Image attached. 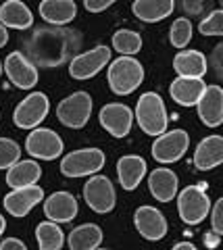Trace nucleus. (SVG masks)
Returning a JSON list of instances; mask_svg holds the SVG:
<instances>
[{"mask_svg":"<svg viewBox=\"0 0 223 250\" xmlns=\"http://www.w3.org/2000/svg\"><path fill=\"white\" fill-rule=\"evenodd\" d=\"M111 48L109 46H94L86 52H80L71 62H69V75L73 80H92L94 75H98L104 67H109L111 62Z\"/></svg>","mask_w":223,"mask_h":250,"instance_id":"9b49d317","label":"nucleus"},{"mask_svg":"<svg viewBox=\"0 0 223 250\" xmlns=\"http://www.w3.org/2000/svg\"><path fill=\"white\" fill-rule=\"evenodd\" d=\"M98 123L113 138H125L134 127V111L123 103H109L98 113Z\"/></svg>","mask_w":223,"mask_h":250,"instance_id":"f8f14e48","label":"nucleus"},{"mask_svg":"<svg viewBox=\"0 0 223 250\" xmlns=\"http://www.w3.org/2000/svg\"><path fill=\"white\" fill-rule=\"evenodd\" d=\"M0 250H27V246L19 238H4L0 242Z\"/></svg>","mask_w":223,"mask_h":250,"instance_id":"e433bc0d","label":"nucleus"},{"mask_svg":"<svg viewBox=\"0 0 223 250\" xmlns=\"http://www.w3.org/2000/svg\"><path fill=\"white\" fill-rule=\"evenodd\" d=\"M213 0H180L182 11L186 13V17H204L211 13Z\"/></svg>","mask_w":223,"mask_h":250,"instance_id":"473e14b6","label":"nucleus"},{"mask_svg":"<svg viewBox=\"0 0 223 250\" xmlns=\"http://www.w3.org/2000/svg\"><path fill=\"white\" fill-rule=\"evenodd\" d=\"M192 34H194V23L188 17H178L171 23V29H169V42L178 50H183L190 44Z\"/></svg>","mask_w":223,"mask_h":250,"instance_id":"c756f323","label":"nucleus"},{"mask_svg":"<svg viewBox=\"0 0 223 250\" xmlns=\"http://www.w3.org/2000/svg\"><path fill=\"white\" fill-rule=\"evenodd\" d=\"M102 238H104V233L101 229V225L83 223L69 231L67 246L69 250H96V248H101Z\"/></svg>","mask_w":223,"mask_h":250,"instance_id":"bb28decb","label":"nucleus"},{"mask_svg":"<svg viewBox=\"0 0 223 250\" xmlns=\"http://www.w3.org/2000/svg\"><path fill=\"white\" fill-rule=\"evenodd\" d=\"M106 82L113 94L117 96H127L136 92L144 82V67L142 62L134 57H119L109 62L106 71Z\"/></svg>","mask_w":223,"mask_h":250,"instance_id":"7ed1b4c3","label":"nucleus"},{"mask_svg":"<svg viewBox=\"0 0 223 250\" xmlns=\"http://www.w3.org/2000/svg\"><path fill=\"white\" fill-rule=\"evenodd\" d=\"M21 161V146L11 138H0V171L11 169Z\"/></svg>","mask_w":223,"mask_h":250,"instance_id":"7c9ffc66","label":"nucleus"},{"mask_svg":"<svg viewBox=\"0 0 223 250\" xmlns=\"http://www.w3.org/2000/svg\"><path fill=\"white\" fill-rule=\"evenodd\" d=\"M104 152L101 148H80L67 152L61 159V173L65 177H83L96 175L104 167Z\"/></svg>","mask_w":223,"mask_h":250,"instance_id":"39448f33","label":"nucleus"},{"mask_svg":"<svg viewBox=\"0 0 223 250\" xmlns=\"http://www.w3.org/2000/svg\"><path fill=\"white\" fill-rule=\"evenodd\" d=\"M0 23L11 29H29L34 25V13L21 0H6L0 4Z\"/></svg>","mask_w":223,"mask_h":250,"instance_id":"393cba45","label":"nucleus"},{"mask_svg":"<svg viewBox=\"0 0 223 250\" xmlns=\"http://www.w3.org/2000/svg\"><path fill=\"white\" fill-rule=\"evenodd\" d=\"M44 202V190L40 186H27V188H17V190L9 192L2 200V207L6 208V213L13 217H25L29 215L36 205Z\"/></svg>","mask_w":223,"mask_h":250,"instance_id":"dca6fc26","label":"nucleus"},{"mask_svg":"<svg viewBox=\"0 0 223 250\" xmlns=\"http://www.w3.org/2000/svg\"><path fill=\"white\" fill-rule=\"evenodd\" d=\"M96 250H111V248H96Z\"/></svg>","mask_w":223,"mask_h":250,"instance_id":"79ce46f5","label":"nucleus"},{"mask_svg":"<svg viewBox=\"0 0 223 250\" xmlns=\"http://www.w3.org/2000/svg\"><path fill=\"white\" fill-rule=\"evenodd\" d=\"M2 73H4V62L0 61V75H2Z\"/></svg>","mask_w":223,"mask_h":250,"instance_id":"a19ab883","label":"nucleus"},{"mask_svg":"<svg viewBox=\"0 0 223 250\" xmlns=\"http://www.w3.org/2000/svg\"><path fill=\"white\" fill-rule=\"evenodd\" d=\"M36 242L40 250H61L65 246V233L55 221H42L36 228Z\"/></svg>","mask_w":223,"mask_h":250,"instance_id":"cd10ccee","label":"nucleus"},{"mask_svg":"<svg viewBox=\"0 0 223 250\" xmlns=\"http://www.w3.org/2000/svg\"><path fill=\"white\" fill-rule=\"evenodd\" d=\"M134 225L138 233L148 240V242H159L167 236V229H169V223L165 215L161 213L159 208L155 207H148V205H142L136 208L134 213Z\"/></svg>","mask_w":223,"mask_h":250,"instance_id":"4468645a","label":"nucleus"},{"mask_svg":"<svg viewBox=\"0 0 223 250\" xmlns=\"http://www.w3.org/2000/svg\"><path fill=\"white\" fill-rule=\"evenodd\" d=\"M134 117H136V123L140 125V129L146 136L159 138L161 134L167 131V125H169L167 106H165V100L161 98V94L157 92H144L138 98Z\"/></svg>","mask_w":223,"mask_h":250,"instance_id":"f03ea898","label":"nucleus"},{"mask_svg":"<svg viewBox=\"0 0 223 250\" xmlns=\"http://www.w3.org/2000/svg\"><path fill=\"white\" fill-rule=\"evenodd\" d=\"M50 100L44 92H32L13 111V123L19 129H36L48 117Z\"/></svg>","mask_w":223,"mask_h":250,"instance_id":"1a4fd4ad","label":"nucleus"},{"mask_svg":"<svg viewBox=\"0 0 223 250\" xmlns=\"http://www.w3.org/2000/svg\"><path fill=\"white\" fill-rule=\"evenodd\" d=\"M83 200L86 205L98 215L111 213L117 205V190L111 177L106 175H90V179L83 184Z\"/></svg>","mask_w":223,"mask_h":250,"instance_id":"0eeeda50","label":"nucleus"},{"mask_svg":"<svg viewBox=\"0 0 223 250\" xmlns=\"http://www.w3.org/2000/svg\"><path fill=\"white\" fill-rule=\"evenodd\" d=\"M219 2H221V9H223V0H219Z\"/></svg>","mask_w":223,"mask_h":250,"instance_id":"37998d69","label":"nucleus"},{"mask_svg":"<svg viewBox=\"0 0 223 250\" xmlns=\"http://www.w3.org/2000/svg\"><path fill=\"white\" fill-rule=\"evenodd\" d=\"M115 2H117V0H83V9L88 13H102Z\"/></svg>","mask_w":223,"mask_h":250,"instance_id":"c9c22d12","label":"nucleus"},{"mask_svg":"<svg viewBox=\"0 0 223 250\" xmlns=\"http://www.w3.org/2000/svg\"><path fill=\"white\" fill-rule=\"evenodd\" d=\"M209 67L213 69V73L217 75V80L223 82V42H219L213 48L211 57H209Z\"/></svg>","mask_w":223,"mask_h":250,"instance_id":"f704fd0d","label":"nucleus"},{"mask_svg":"<svg viewBox=\"0 0 223 250\" xmlns=\"http://www.w3.org/2000/svg\"><path fill=\"white\" fill-rule=\"evenodd\" d=\"M173 71L180 77H203L209 71V59L201 50L183 48L173 57Z\"/></svg>","mask_w":223,"mask_h":250,"instance_id":"4be33fe9","label":"nucleus"},{"mask_svg":"<svg viewBox=\"0 0 223 250\" xmlns=\"http://www.w3.org/2000/svg\"><path fill=\"white\" fill-rule=\"evenodd\" d=\"M80 213L78 198L71 192L59 190L55 194H50L48 198H44V215L48 221L55 223H69L73 221Z\"/></svg>","mask_w":223,"mask_h":250,"instance_id":"2eb2a0df","label":"nucleus"},{"mask_svg":"<svg viewBox=\"0 0 223 250\" xmlns=\"http://www.w3.org/2000/svg\"><path fill=\"white\" fill-rule=\"evenodd\" d=\"M211 198L201 186H186L178 192V215L186 225H201L211 215Z\"/></svg>","mask_w":223,"mask_h":250,"instance_id":"20e7f679","label":"nucleus"},{"mask_svg":"<svg viewBox=\"0 0 223 250\" xmlns=\"http://www.w3.org/2000/svg\"><path fill=\"white\" fill-rule=\"evenodd\" d=\"M198 119L206 127H219L223 125V88L217 83L206 85L201 103L196 104Z\"/></svg>","mask_w":223,"mask_h":250,"instance_id":"f3484780","label":"nucleus"},{"mask_svg":"<svg viewBox=\"0 0 223 250\" xmlns=\"http://www.w3.org/2000/svg\"><path fill=\"white\" fill-rule=\"evenodd\" d=\"M148 171V165L140 154H125L117 161V179L119 186L127 192H134Z\"/></svg>","mask_w":223,"mask_h":250,"instance_id":"aec40b11","label":"nucleus"},{"mask_svg":"<svg viewBox=\"0 0 223 250\" xmlns=\"http://www.w3.org/2000/svg\"><path fill=\"white\" fill-rule=\"evenodd\" d=\"M175 11V0H134L132 13L142 23H159Z\"/></svg>","mask_w":223,"mask_h":250,"instance_id":"b1692460","label":"nucleus"},{"mask_svg":"<svg viewBox=\"0 0 223 250\" xmlns=\"http://www.w3.org/2000/svg\"><path fill=\"white\" fill-rule=\"evenodd\" d=\"M4 73L19 90H34L38 83V67L27 59L25 52H11L4 59Z\"/></svg>","mask_w":223,"mask_h":250,"instance_id":"ddd939ff","label":"nucleus"},{"mask_svg":"<svg viewBox=\"0 0 223 250\" xmlns=\"http://www.w3.org/2000/svg\"><path fill=\"white\" fill-rule=\"evenodd\" d=\"M148 190L159 202H171L178 198L180 192V179L178 173L167 167H157L150 171L148 175Z\"/></svg>","mask_w":223,"mask_h":250,"instance_id":"6ab92c4d","label":"nucleus"},{"mask_svg":"<svg viewBox=\"0 0 223 250\" xmlns=\"http://www.w3.org/2000/svg\"><path fill=\"white\" fill-rule=\"evenodd\" d=\"M171 250H198V248L192 244V242H178V244H175Z\"/></svg>","mask_w":223,"mask_h":250,"instance_id":"58836bf2","label":"nucleus"},{"mask_svg":"<svg viewBox=\"0 0 223 250\" xmlns=\"http://www.w3.org/2000/svg\"><path fill=\"white\" fill-rule=\"evenodd\" d=\"M92 117V96L88 92H73L57 106V119L71 129H81Z\"/></svg>","mask_w":223,"mask_h":250,"instance_id":"6e6552de","label":"nucleus"},{"mask_svg":"<svg viewBox=\"0 0 223 250\" xmlns=\"http://www.w3.org/2000/svg\"><path fill=\"white\" fill-rule=\"evenodd\" d=\"M81 34L67 25H40L23 40V52L36 67L55 69L80 54Z\"/></svg>","mask_w":223,"mask_h":250,"instance_id":"f257e3e1","label":"nucleus"},{"mask_svg":"<svg viewBox=\"0 0 223 250\" xmlns=\"http://www.w3.org/2000/svg\"><path fill=\"white\" fill-rule=\"evenodd\" d=\"M6 42H9V31H6V27L0 23V48H4Z\"/></svg>","mask_w":223,"mask_h":250,"instance_id":"4c0bfd02","label":"nucleus"},{"mask_svg":"<svg viewBox=\"0 0 223 250\" xmlns=\"http://www.w3.org/2000/svg\"><path fill=\"white\" fill-rule=\"evenodd\" d=\"M111 42H113V48L121 57H136L142 50V36L134 29H117L113 34Z\"/></svg>","mask_w":223,"mask_h":250,"instance_id":"c85d7f7f","label":"nucleus"},{"mask_svg":"<svg viewBox=\"0 0 223 250\" xmlns=\"http://www.w3.org/2000/svg\"><path fill=\"white\" fill-rule=\"evenodd\" d=\"M223 165V136H206L194 150V167L198 171H211Z\"/></svg>","mask_w":223,"mask_h":250,"instance_id":"412c9836","label":"nucleus"},{"mask_svg":"<svg viewBox=\"0 0 223 250\" xmlns=\"http://www.w3.org/2000/svg\"><path fill=\"white\" fill-rule=\"evenodd\" d=\"M198 31L203 36H223V9H213L198 23Z\"/></svg>","mask_w":223,"mask_h":250,"instance_id":"2f4dec72","label":"nucleus"},{"mask_svg":"<svg viewBox=\"0 0 223 250\" xmlns=\"http://www.w3.org/2000/svg\"><path fill=\"white\" fill-rule=\"evenodd\" d=\"M40 177H42V169H40V165H38L36 159L17 161L11 169H6V186H9L11 190L36 186Z\"/></svg>","mask_w":223,"mask_h":250,"instance_id":"a878e982","label":"nucleus"},{"mask_svg":"<svg viewBox=\"0 0 223 250\" xmlns=\"http://www.w3.org/2000/svg\"><path fill=\"white\" fill-rule=\"evenodd\" d=\"M4 229H6V221H4V217L0 215V236L4 233Z\"/></svg>","mask_w":223,"mask_h":250,"instance_id":"ea45409f","label":"nucleus"},{"mask_svg":"<svg viewBox=\"0 0 223 250\" xmlns=\"http://www.w3.org/2000/svg\"><path fill=\"white\" fill-rule=\"evenodd\" d=\"M211 229L217 236H223V196L211 207Z\"/></svg>","mask_w":223,"mask_h":250,"instance_id":"72a5a7b5","label":"nucleus"},{"mask_svg":"<svg viewBox=\"0 0 223 250\" xmlns=\"http://www.w3.org/2000/svg\"><path fill=\"white\" fill-rule=\"evenodd\" d=\"M190 148V136L186 129H169L165 134H161L152 142V159L161 165H171L183 159Z\"/></svg>","mask_w":223,"mask_h":250,"instance_id":"423d86ee","label":"nucleus"},{"mask_svg":"<svg viewBox=\"0 0 223 250\" xmlns=\"http://www.w3.org/2000/svg\"><path fill=\"white\" fill-rule=\"evenodd\" d=\"M25 150L32 159L55 161V159H61V154L65 150V144L55 129L36 127L25 138Z\"/></svg>","mask_w":223,"mask_h":250,"instance_id":"9d476101","label":"nucleus"},{"mask_svg":"<svg viewBox=\"0 0 223 250\" xmlns=\"http://www.w3.org/2000/svg\"><path fill=\"white\" fill-rule=\"evenodd\" d=\"M204 90H206V83L201 77H180L178 75L171 82V85H169V96H171L175 104L190 108L201 103Z\"/></svg>","mask_w":223,"mask_h":250,"instance_id":"a211bd4d","label":"nucleus"},{"mask_svg":"<svg viewBox=\"0 0 223 250\" xmlns=\"http://www.w3.org/2000/svg\"><path fill=\"white\" fill-rule=\"evenodd\" d=\"M40 17L48 25H69L78 17V4L73 0H42Z\"/></svg>","mask_w":223,"mask_h":250,"instance_id":"5701e85b","label":"nucleus"}]
</instances>
